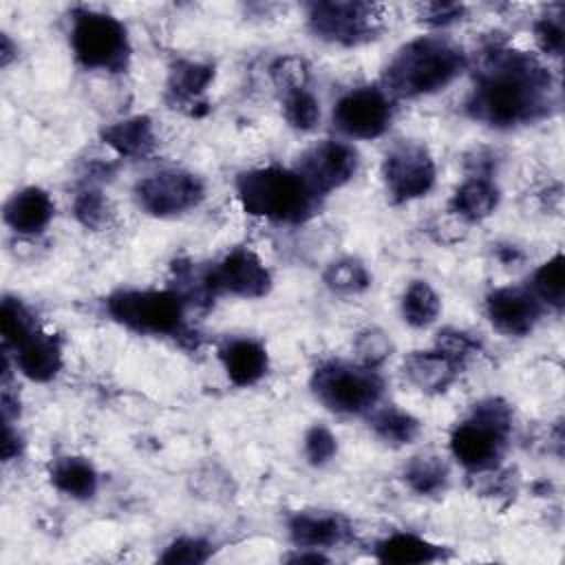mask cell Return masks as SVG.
<instances>
[{"label": "cell", "instance_id": "ba28073f", "mask_svg": "<svg viewBox=\"0 0 565 565\" xmlns=\"http://www.w3.org/2000/svg\"><path fill=\"white\" fill-rule=\"evenodd\" d=\"M384 7L373 2H311L307 7L311 33L340 46L375 40L384 29Z\"/></svg>", "mask_w": 565, "mask_h": 565}, {"label": "cell", "instance_id": "44dd1931", "mask_svg": "<svg viewBox=\"0 0 565 565\" xmlns=\"http://www.w3.org/2000/svg\"><path fill=\"white\" fill-rule=\"evenodd\" d=\"M102 141L113 148L119 157L126 159H143L157 146V135L150 117L135 115L115 124H108L99 132Z\"/></svg>", "mask_w": 565, "mask_h": 565}, {"label": "cell", "instance_id": "277c9868", "mask_svg": "<svg viewBox=\"0 0 565 565\" xmlns=\"http://www.w3.org/2000/svg\"><path fill=\"white\" fill-rule=\"evenodd\" d=\"M510 430V404L501 397L481 399L450 433V452L470 472H492L508 448Z\"/></svg>", "mask_w": 565, "mask_h": 565}, {"label": "cell", "instance_id": "9c48e42d", "mask_svg": "<svg viewBox=\"0 0 565 565\" xmlns=\"http://www.w3.org/2000/svg\"><path fill=\"white\" fill-rule=\"evenodd\" d=\"M205 298L230 294L238 298H263L271 289V274L247 247H234L218 263L199 271Z\"/></svg>", "mask_w": 565, "mask_h": 565}, {"label": "cell", "instance_id": "3957f363", "mask_svg": "<svg viewBox=\"0 0 565 565\" xmlns=\"http://www.w3.org/2000/svg\"><path fill=\"white\" fill-rule=\"evenodd\" d=\"M236 199L245 214L274 223H302L320 207V196L294 168L267 166L236 177Z\"/></svg>", "mask_w": 565, "mask_h": 565}, {"label": "cell", "instance_id": "7402d4cb", "mask_svg": "<svg viewBox=\"0 0 565 565\" xmlns=\"http://www.w3.org/2000/svg\"><path fill=\"white\" fill-rule=\"evenodd\" d=\"M375 558L388 565H424L444 558V547L411 532H395L375 545Z\"/></svg>", "mask_w": 565, "mask_h": 565}, {"label": "cell", "instance_id": "1f68e13d", "mask_svg": "<svg viewBox=\"0 0 565 565\" xmlns=\"http://www.w3.org/2000/svg\"><path fill=\"white\" fill-rule=\"evenodd\" d=\"M75 218L88 230H104L110 221V205L102 190L84 188L73 201Z\"/></svg>", "mask_w": 565, "mask_h": 565}, {"label": "cell", "instance_id": "2e32d148", "mask_svg": "<svg viewBox=\"0 0 565 565\" xmlns=\"http://www.w3.org/2000/svg\"><path fill=\"white\" fill-rule=\"evenodd\" d=\"M351 532L349 519L331 510H300L287 521V534L296 547H333L344 543Z\"/></svg>", "mask_w": 565, "mask_h": 565}, {"label": "cell", "instance_id": "5b68a950", "mask_svg": "<svg viewBox=\"0 0 565 565\" xmlns=\"http://www.w3.org/2000/svg\"><path fill=\"white\" fill-rule=\"evenodd\" d=\"M71 49L75 60L90 71L124 73L130 62V40L124 22L84 7L71 13Z\"/></svg>", "mask_w": 565, "mask_h": 565}, {"label": "cell", "instance_id": "7c38bea8", "mask_svg": "<svg viewBox=\"0 0 565 565\" xmlns=\"http://www.w3.org/2000/svg\"><path fill=\"white\" fill-rule=\"evenodd\" d=\"M391 119V95L377 86L349 90L333 106V126L351 139H375L386 132Z\"/></svg>", "mask_w": 565, "mask_h": 565}, {"label": "cell", "instance_id": "836d02e7", "mask_svg": "<svg viewBox=\"0 0 565 565\" xmlns=\"http://www.w3.org/2000/svg\"><path fill=\"white\" fill-rule=\"evenodd\" d=\"M212 545L201 536H179L159 556L166 565H201L210 558Z\"/></svg>", "mask_w": 565, "mask_h": 565}, {"label": "cell", "instance_id": "603a6c76", "mask_svg": "<svg viewBox=\"0 0 565 565\" xmlns=\"http://www.w3.org/2000/svg\"><path fill=\"white\" fill-rule=\"evenodd\" d=\"M51 483L66 497L77 499V501H86L93 499L99 486V477L95 466L84 459V457H75V455H66V457H57L51 463Z\"/></svg>", "mask_w": 565, "mask_h": 565}, {"label": "cell", "instance_id": "4dcf8cb0", "mask_svg": "<svg viewBox=\"0 0 565 565\" xmlns=\"http://www.w3.org/2000/svg\"><path fill=\"white\" fill-rule=\"evenodd\" d=\"M282 115L287 124L300 132H309L320 121V104L309 88L282 95Z\"/></svg>", "mask_w": 565, "mask_h": 565}, {"label": "cell", "instance_id": "8992f818", "mask_svg": "<svg viewBox=\"0 0 565 565\" xmlns=\"http://www.w3.org/2000/svg\"><path fill=\"white\" fill-rule=\"evenodd\" d=\"M188 298L177 289H119L106 298L108 316L130 331L177 335L183 329Z\"/></svg>", "mask_w": 565, "mask_h": 565}, {"label": "cell", "instance_id": "52a82bcc", "mask_svg": "<svg viewBox=\"0 0 565 565\" xmlns=\"http://www.w3.org/2000/svg\"><path fill=\"white\" fill-rule=\"evenodd\" d=\"M311 391L335 415H366L380 404L384 380L358 362H324L311 375Z\"/></svg>", "mask_w": 565, "mask_h": 565}, {"label": "cell", "instance_id": "ffe728a7", "mask_svg": "<svg viewBox=\"0 0 565 565\" xmlns=\"http://www.w3.org/2000/svg\"><path fill=\"white\" fill-rule=\"evenodd\" d=\"M221 364L234 386H252L265 377L269 369L267 349L252 338H234L218 349Z\"/></svg>", "mask_w": 565, "mask_h": 565}, {"label": "cell", "instance_id": "d4e9b609", "mask_svg": "<svg viewBox=\"0 0 565 565\" xmlns=\"http://www.w3.org/2000/svg\"><path fill=\"white\" fill-rule=\"evenodd\" d=\"M369 426L382 441H386L391 446L413 444L422 433L419 419L413 417L411 413L397 408L395 404H388L382 408L375 406L369 413Z\"/></svg>", "mask_w": 565, "mask_h": 565}, {"label": "cell", "instance_id": "8fae6325", "mask_svg": "<svg viewBox=\"0 0 565 565\" xmlns=\"http://www.w3.org/2000/svg\"><path fill=\"white\" fill-rule=\"evenodd\" d=\"M382 177L391 199L395 203H408L433 190L437 170L426 146L417 141H399L386 152Z\"/></svg>", "mask_w": 565, "mask_h": 565}, {"label": "cell", "instance_id": "f1b7e54d", "mask_svg": "<svg viewBox=\"0 0 565 565\" xmlns=\"http://www.w3.org/2000/svg\"><path fill=\"white\" fill-rule=\"evenodd\" d=\"M322 280L333 294H340V296H355V294H362L371 287L369 269L364 267L362 260L351 258V256L333 260L324 269Z\"/></svg>", "mask_w": 565, "mask_h": 565}, {"label": "cell", "instance_id": "74e56055", "mask_svg": "<svg viewBox=\"0 0 565 565\" xmlns=\"http://www.w3.org/2000/svg\"><path fill=\"white\" fill-rule=\"evenodd\" d=\"M435 349L444 351L446 355H450L452 360L457 362H466L472 353H477L479 349V342L472 340L468 333L463 331H457V329H444L437 333V340H435Z\"/></svg>", "mask_w": 565, "mask_h": 565}, {"label": "cell", "instance_id": "ab89813d", "mask_svg": "<svg viewBox=\"0 0 565 565\" xmlns=\"http://www.w3.org/2000/svg\"><path fill=\"white\" fill-rule=\"evenodd\" d=\"M11 424L13 422H4V426H2V444L0 446H2V459L4 461H11L22 450V439H20L18 430H13Z\"/></svg>", "mask_w": 565, "mask_h": 565}, {"label": "cell", "instance_id": "83f0119b", "mask_svg": "<svg viewBox=\"0 0 565 565\" xmlns=\"http://www.w3.org/2000/svg\"><path fill=\"white\" fill-rule=\"evenodd\" d=\"M541 305H547L556 311L565 305V256L558 252L550 260H545L532 276L530 289Z\"/></svg>", "mask_w": 565, "mask_h": 565}, {"label": "cell", "instance_id": "30bf717a", "mask_svg": "<svg viewBox=\"0 0 565 565\" xmlns=\"http://www.w3.org/2000/svg\"><path fill=\"white\" fill-rule=\"evenodd\" d=\"M205 196L201 177L185 170H159L137 181L135 199L139 207L152 216L168 218L185 214Z\"/></svg>", "mask_w": 565, "mask_h": 565}, {"label": "cell", "instance_id": "d6a6232c", "mask_svg": "<svg viewBox=\"0 0 565 565\" xmlns=\"http://www.w3.org/2000/svg\"><path fill=\"white\" fill-rule=\"evenodd\" d=\"M269 75L280 95L307 88L309 84V64L298 55H282L269 66Z\"/></svg>", "mask_w": 565, "mask_h": 565}, {"label": "cell", "instance_id": "484cf974", "mask_svg": "<svg viewBox=\"0 0 565 565\" xmlns=\"http://www.w3.org/2000/svg\"><path fill=\"white\" fill-rule=\"evenodd\" d=\"M404 481L413 492L435 497L448 486V463L435 452L415 455L404 466Z\"/></svg>", "mask_w": 565, "mask_h": 565}, {"label": "cell", "instance_id": "60d3db41", "mask_svg": "<svg viewBox=\"0 0 565 565\" xmlns=\"http://www.w3.org/2000/svg\"><path fill=\"white\" fill-rule=\"evenodd\" d=\"M300 552H296V554H291L287 561L289 563H327L329 558L322 554V552H318V550H311V547H298Z\"/></svg>", "mask_w": 565, "mask_h": 565}, {"label": "cell", "instance_id": "4316f807", "mask_svg": "<svg viewBox=\"0 0 565 565\" xmlns=\"http://www.w3.org/2000/svg\"><path fill=\"white\" fill-rule=\"evenodd\" d=\"M441 300L426 280H413L402 296V318L415 329H424L439 318Z\"/></svg>", "mask_w": 565, "mask_h": 565}, {"label": "cell", "instance_id": "e0dca14e", "mask_svg": "<svg viewBox=\"0 0 565 565\" xmlns=\"http://www.w3.org/2000/svg\"><path fill=\"white\" fill-rule=\"evenodd\" d=\"M55 212L53 199L49 196L46 190L38 185L22 188L15 192L7 203H4V223L11 232L33 236L46 230Z\"/></svg>", "mask_w": 565, "mask_h": 565}, {"label": "cell", "instance_id": "cb8c5ba5", "mask_svg": "<svg viewBox=\"0 0 565 565\" xmlns=\"http://www.w3.org/2000/svg\"><path fill=\"white\" fill-rule=\"evenodd\" d=\"M499 205V188L488 177L466 179L452 194L450 210L463 221H483Z\"/></svg>", "mask_w": 565, "mask_h": 565}, {"label": "cell", "instance_id": "e575fe53", "mask_svg": "<svg viewBox=\"0 0 565 565\" xmlns=\"http://www.w3.org/2000/svg\"><path fill=\"white\" fill-rule=\"evenodd\" d=\"M353 349H355L358 364L377 369L380 364H384L391 358L393 342L382 329H366L355 338Z\"/></svg>", "mask_w": 565, "mask_h": 565}, {"label": "cell", "instance_id": "4fadbf2b", "mask_svg": "<svg viewBox=\"0 0 565 565\" xmlns=\"http://www.w3.org/2000/svg\"><path fill=\"white\" fill-rule=\"evenodd\" d=\"M360 157L351 143L324 139L311 146L296 163V172L322 199L333 190L347 185L358 172Z\"/></svg>", "mask_w": 565, "mask_h": 565}, {"label": "cell", "instance_id": "5bb4252c", "mask_svg": "<svg viewBox=\"0 0 565 565\" xmlns=\"http://www.w3.org/2000/svg\"><path fill=\"white\" fill-rule=\"evenodd\" d=\"M492 327L505 335H527L541 320L543 305L530 287H499L486 298Z\"/></svg>", "mask_w": 565, "mask_h": 565}, {"label": "cell", "instance_id": "6da1fadb", "mask_svg": "<svg viewBox=\"0 0 565 565\" xmlns=\"http://www.w3.org/2000/svg\"><path fill=\"white\" fill-rule=\"evenodd\" d=\"M556 104L554 77L530 53L497 42L479 53L475 88L466 102L472 119L492 128H512L547 117Z\"/></svg>", "mask_w": 565, "mask_h": 565}, {"label": "cell", "instance_id": "b9f144b4", "mask_svg": "<svg viewBox=\"0 0 565 565\" xmlns=\"http://www.w3.org/2000/svg\"><path fill=\"white\" fill-rule=\"evenodd\" d=\"M15 57L13 53V44H11V38L7 33H2V49H0V64L2 66H9V62Z\"/></svg>", "mask_w": 565, "mask_h": 565}, {"label": "cell", "instance_id": "f546056e", "mask_svg": "<svg viewBox=\"0 0 565 565\" xmlns=\"http://www.w3.org/2000/svg\"><path fill=\"white\" fill-rule=\"evenodd\" d=\"M38 320L33 318V313L18 300L11 296L2 298L0 305V333H2V342L4 349H15L22 340H26L33 331H38Z\"/></svg>", "mask_w": 565, "mask_h": 565}, {"label": "cell", "instance_id": "7a4b0ae2", "mask_svg": "<svg viewBox=\"0 0 565 565\" xmlns=\"http://www.w3.org/2000/svg\"><path fill=\"white\" fill-rule=\"evenodd\" d=\"M468 60L446 38L426 35L404 44L384 68V90L391 97H422L444 90L461 75Z\"/></svg>", "mask_w": 565, "mask_h": 565}, {"label": "cell", "instance_id": "f35d334b", "mask_svg": "<svg viewBox=\"0 0 565 565\" xmlns=\"http://www.w3.org/2000/svg\"><path fill=\"white\" fill-rule=\"evenodd\" d=\"M466 7L459 2H424L419 4V20L430 26H448L461 20Z\"/></svg>", "mask_w": 565, "mask_h": 565}, {"label": "cell", "instance_id": "7bdbcfd3", "mask_svg": "<svg viewBox=\"0 0 565 565\" xmlns=\"http://www.w3.org/2000/svg\"><path fill=\"white\" fill-rule=\"evenodd\" d=\"M499 258H501L505 265H510V263L519 260V258H521V254H519V249H516V247H503V249H499Z\"/></svg>", "mask_w": 565, "mask_h": 565}, {"label": "cell", "instance_id": "9a60e30c", "mask_svg": "<svg viewBox=\"0 0 565 565\" xmlns=\"http://www.w3.org/2000/svg\"><path fill=\"white\" fill-rule=\"evenodd\" d=\"M212 79L214 66L194 60H177L168 73L166 99L172 108H179L190 117H203L210 110L203 95Z\"/></svg>", "mask_w": 565, "mask_h": 565}, {"label": "cell", "instance_id": "8d00e7d4", "mask_svg": "<svg viewBox=\"0 0 565 565\" xmlns=\"http://www.w3.org/2000/svg\"><path fill=\"white\" fill-rule=\"evenodd\" d=\"M302 450H305V457L311 466H324L335 457L338 439L327 426L316 424L305 433Z\"/></svg>", "mask_w": 565, "mask_h": 565}, {"label": "cell", "instance_id": "d590c367", "mask_svg": "<svg viewBox=\"0 0 565 565\" xmlns=\"http://www.w3.org/2000/svg\"><path fill=\"white\" fill-rule=\"evenodd\" d=\"M534 40L539 49L545 55L561 57L563 55V44H565V24H563V7L558 13H547L534 24Z\"/></svg>", "mask_w": 565, "mask_h": 565}, {"label": "cell", "instance_id": "ac0fdd59", "mask_svg": "<svg viewBox=\"0 0 565 565\" xmlns=\"http://www.w3.org/2000/svg\"><path fill=\"white\" fill-rule=\"evenodd\" d=\"M461 362L452 360L439 349L413 351L404 358V375L422 393H444L459 377Z\"/></svg>", "mask_w": 565, "mask_h": 565}, {"label": "cell", "instance_id": "d6986e66", "mask_svg": "<svg viewBox=\"0 0 565 565\" xmlns=\"http://www.w3.org/2000/svg\"><path fill=\"white\" fill-rule=\"evenodd\" d=\"M15 369L31 382H51L62 369V344L42 329L33 331L15 349Z\"/></svg>", "mask_w": 565, "mask_h": 565}]
</instances>
